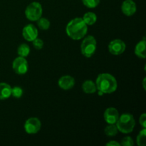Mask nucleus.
Segmentation results:
<instances>
[{
	"instance_id": "obj_1",
	"label": "nucleus",
	"mask_w": 146,
	"mask_h": 146,
	"mask_svg": "<svg viewBox=\"0 0 146 146\" xmlns=\"http://www.w3.org/2000/svg\"><path fill=\"white\" fill-rule=\"evenodd\" d=\"M88 31V26L81 17L71 19L67 24L66 32L68 37L73 40H81L86 36Z\"/></svg>"
},
{
	"instance_id": "obj_2",
	"label": "nucleus",
	"mask_w": 146,
	"mask_h": 146,
	"mask_svg": "<svg viewBox=\"0 0 146 146\" xmlns=\"http://www.w3.org/2000/svg\"><path fill=\"white\" fill-rule=\"evenodd\" d=\"M97 91L104 94H110L115 92L118 88V82L115 77L108 73L99 74L96 81Z\"/></svg>"
},
{
	"instance_id": "obj_3",
	"label": "nucleus",
	"mask_w": 146,
	"mask_h": 146,
	"mask_svg": "<svg viewBox=\"0 0 146 146\" xmlns=\"http://www.w3.org/2000/svg\"><path fill=\"white\" fill-rule=\"evenodd\" d=\"M115 125L118 131L122 133H131L133 131L135 125V121L133 115L130 113H124L119 115Z\"/></svg>"
},
{
	"instance_id": "obj_4",
	"label": "nucleus",
	"mask_w": 146,
	"mask_h": 146,
	"mask_svg": "<svg viewBox=\"0 0 146 146\" xmlns=\"http://www.w3.org/2000/svg\"><path fill=\"white\" fill-rule=\"evenodd\" d=\"M97 48V42L95 37L89 35L84 37L81 44V52L84 56L90 58L95 54Z\"/></svg>"
},
{
	"instance_id": "obj_5",
	"label": "nucleus",
	"mask_w": 146,
	"mask_h": 146,
	"mask_svg": "<svg viewBox=\"0 0 146 146\" xmlns=\"http://www.w3.org/2000/svg\"><path fill=\"white\" fill-rule=\"evenodd\" d=\"M43 9L41 4L37 1L30 3L25 9V16L27 19L31 21H36L42 16Z\"/></svg>"
},
{
	"instance_id": "obj_6",
	"label": "nucleus",
	"mask_w": 146,
	"mask_h": 146,
	"mask_svg": "<svg viewBox=\"0 0 146 146\" xmlns=\"http://www.w3.org/2000/svg\"><path fill=\"white\" fill-rule=\"evenodd\" d=\"M12 68L14 72L19 75H24L28 71L29 64L24 57L19 56L14 60Z\"/></svg>"
},
{
	"instance_id": "obj_7",
	"label": "nucleus",
	"mask_w": 146,
	"mask_h": 146,
	"mask_svg": "<svg viewBox=\"0 0 146 146\" xmlns=\"http://www.w3.org/2000/svg\"><path fill=\"white\" fill-rule=\"evenodd\" d=\"M41 127V121L38 118H29L24 123V131L28 134H36L40 131Z\"/></svg>"
},
{
	"instance_id": "obj_8",
	"label": "nucleus",
	"mask_w": 146,
	"mask_h": 146,
	"mask_svg": "<svg viewBox=\"0 0 146 146\" xmlns=\"http://www.w3.org/2000/svg\"><path fill=\"white\" fill-rule=\"evenodd\" d=\"M126 48L125 42L121 39H114L108 44V51L114 56L122 54Z\"/></svg>"
},
{
	"instance_id": "obj_9",
	"label": "nucleus",
	"mask_w": 146,
	"mask_h": 146,
	"mask_svg": "<svg viewBox=\"0 0 146 146\" xmlns=\"http://www.w3.org/2000/svg\"><path fill=\"white\" fill-rule=\"evenodd\" d=\"M22 35L27 41H33L38 37V29L33 24H27L23 28Z\"/></svg>"
},
{
	"instance_id": "obj_10",
	"label": "nucleus",
	"mask_w": 146,
	"mask_h": 146,
	"mask_svg": "<svg viewBox=\"0 0 146 146\" xmlns=\"http://www.w3.org/2000/svg\"><path fill=\"white\" fill-rule=\"evenodd\" d=\"M104 118L108 124H115L119 118V113L116 108L110 107L107 108L104 112Z\"/></svg>"
},
{
	"instance_id": "obj_11",
	"label": "nucleus",
	"mask_w": 146,
	"mask_h": 146,
	"mask_svg": "<svg viewBox=\"0 0 146 146\" xmlns=\"http://www.w3.org/2000/svg\"><path fill=\"white\" fill-rule=\"evenodd\" d=\"M137 7L133 0H125L121 5V11L127 17H131L136 12Z\"/></svg>"
},
{
	"instance_id": "obj_12",
	"label": "nucleus",
	"mask_w": 146,
	"mask_h": 146,
	"mask_svg": "<svg viewBox=\"0 0 146 146\" xmlns=\"http://www.w3.org/2000/svg\"><path fill=\"white\" fill-rule=\"evenodd\" d=\"M58 85L61 89L64 91H68L71 89L75 85V79L71 76H63L58 79Z\"/></svg>"
},
{
	"instance_id": "obj_13",
	"label": "nucleus",
	"mask_w": 146,
	"mask_h": 146,
	"mask_svg": "<svg viewBox=\"0 0 146 146\" xmlns=\"http://www.w3.org/2000/svg\"><path fill=\"white\" fill-rule=\"evenodd\" d=\"M146 41L145 38L143 37L141 41L136 44L135 47V54L138 57L141 58H145L146 57Z\"/></svg>"
},
{
	"instance_id": "obj_14",
	"label": "nucleus",
	"mask_w": 146,
	"mask_h": 146,
	"mask_svg": "<svg viewBox=\"0 0 146 146\" xmlns=\"http://www.w3.org/2000/svg\"><path fill=\"white\" fill-rule=\"evenodd\" d=\"M11 96V87L7 83H0V100H6Z\"/></svg>"
},
{
	"instance_id": "obj_15",
	"label": "nucleus",
	"mask_w": 146,
	"mask_h": 146,
	"mask_svg": "<svg viewBox=\"0 0 146 146\" xmlns=\"http://www.w3.org/2000/svg\"><path fill=\"white\" fill-rule=\"evenodd\" d=\"M82 90L84 93L88 94H94L97 91L96 83L91 80H87L84 81L82 84Z\"/></svg>"
},
{
	"instance_id": "obj_16",
	"label": "nucleus",
	"mask_w": 146,
	"mask_h": 146,
	"mask_svg": "<svg viewBox=\"0 0 146 146\" xmlns=\"http://www.w3.org/2000/svg\"><path fill=\"white\" fill-rule=\"evenodd\" d=\"M82 19L87 26H91L96 22L97 16L95 13L91 12V11H88V12L86 13V14H84V17H82Z\"/></svg>"
},
{
	"instance_id": "obj_17",
	"label": "nucleus",
	"mask_w": 146,
	"mask_h": 146,
	"mask_svg": "<svg viewBox=\"0 0 146 146\" xmlns=\"http://www.w3.org/2000/svg\"><path fill=\"white\" fill-rule=\"evenodd\" d=\"M30 53V47L27 44H21L17 48V54L19 56L21 57H27Z\"/></svg>"
},
{
	"instance_id": "obj_18",
	"label": "nucleus",
	"mask_w": 146,
	"mask_h": 146,
	"mask_svg": "<svg viewBox=\"0 0 146 146\" xmlns=\"http://www.w3.org/2000/svg\"><path fill=\"white\" fill-rule=\"evenodd\" d=\"M118 130L115 124H108L104 129V133L107 136H115L118 134Z\"/></svg>"
},
{
	"instance_id": "obj_19",
	"label": "nucleus",
	"mask_w": 146,
	"mask_h": 146,
	"mask_svg": "<svg viewBox=\"0 0 146 146\" xmlns=\"http://www.w3.org/2000/svg\"><path fill=\"white\" fill-rule=\"evenodd\" d=\"M37 25H38V28L41 30H47L49 29L51 23H50L49 20L47 19L46 18H41L38 19L37 20Z\"/></svg>"
},
{
	"instance_id": "obj_20",
	"label": "nucleus",
	"mask_w": 146,
	"mask_h": 146,
	"mask_svg": "<svg viewBox=\"0 0 146 146\" xmlns=\"http://www.w3.org/2000/svg\"><path fill=\"white\" fill-rule=\"evenodd\" d=\"M137 144L139 146H145L146 144V129L143 128L142 131H140L139 134L137 136Z\"/></svg>"
},
{
	"instance_id": "obj_21",
	"label": "nucleus",
	"mask_w": 146,
	"mask_h": 146,
	"mask_svg": "<svg viewBox=\"0 0 146 146\" xmlns=\"http://www.w3.org/2000/svg\"><path fill=\"white\" fill-rule=\"evenodd\" d=\"M101 0H82V3L84 6L88 8H96L100 4Z\"/></svg>"
},
{
	"instance_id": "obj_22",
	"label": "nucleus",
	"mask_w": 146,
	"mask_h": 146,
	"mask_svg": "<svg viewBox=\"0 0 146 146\" xmlns=\"http://www.w3.org/2000/svg\"><path fill=\"white\" fill-rule=\"evenodd\" d=\"M23 90L21 87L15 86L11 88V96L16 98H19L22 96Z\"/></svg>"
},
{
	"instance_id": "obj_23",
	"label": "nucleus",
	"mask_w": 146,
	"mask_h": 146,
	"mask_svg": "<svg viewBox=\"0 0 146 146\" xmlns=\"http://www.w3.org/2000/svg\"><path fill=\"white\" fill-rule=\"evenodd\" d=\"M120 144L123 146H133L134 145V142L132 138H131L130 136H126L123 138Z\"/></svg>"
},
{
	"instance_id": "obj_24",
	"label": "nucleus",
	"mask_w": 146,
	"mask_h": 146,
	"mask_svg": "<svg viewBox=\"0 0 146 146\" xmlns=\"http://www.w3.org/2000/svg\"><path fill=\"white\" fill-rule=\"evenodd\" d=\"M32 42L33 46H34V47L36 49L41 50V48L44 47V41H43L41 38H38V37H37L36 38H35Z\"/></svg>"
},
{
	"instance_id": "obj_25",
	"label": "nucleus",
	"mask_w": 146,
	"mask_h": 146,
	"mask_svg": "<svg viewBox=\"0 0 146 146\" xmlns=\"http://www.w3.org/2000/svg\"><path fill=\"white\" fill-rule=\"evenodd\" d=\"M139 123H140V125H141L143 128H146V114L145 113H143L142 115L140 116Z\"/></svg>"
},
{
	"instance_id": "obj_26",
	"label": "nucleus",
	"mask_w": 146,
	"mask_h": 146,
	"mask_svg": "<svg viewBox=\"0 0 146 146\" xmlns=\"http://www.w3.org/2000/svg\"><path fill=\"white\" fill-rule=\"evenodd\" d=\"M106 145H107V146H121V144H120L119 143L117 142V141H110V142L107 143L106 144Z\"/></svg>"
},
{
	"instance_id": "obj_27",
	"label": "nucleus",
	"mask_w": 146,
	"mask_h": 146,
	"mask_svg": "<svg viewBox=\"0 0 146 146\" xmlns=\"http://www.w3.org/2000/svg\"><path fill=\"white\" fill-rule=\"evenodd\" d=\"M145 78H144L143 79V88H144V90H145Z\"/></svg>"
}]
</instances>
